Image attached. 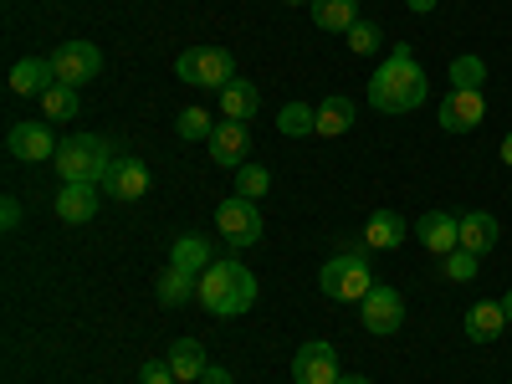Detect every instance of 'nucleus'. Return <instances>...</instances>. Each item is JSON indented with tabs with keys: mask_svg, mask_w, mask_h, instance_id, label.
I'll return each mask as SVG.
<instances>
[{
	"mask_svg": "<svg viewBox=\"0 0 512 384\" xmlns=\"http://www.w3.org/2000/svg\"><path fill=\"white\" fill-rule=\"evenodd\" d=\"M425 98H431V82H425V72L415 67L410 41H400V47L384 57V67L369 77V108L374 113H410Z\"/></svg>",
	"mask_w": 512,
	"mask_h": 384,
	"instance_id": "obj_1",
	"label": "nucleus"
},
{
	"mask_svg": "<svg viewBox=\"0 0 512 384\" xmlns=\"http://www.w3.org/2000/svg\"><path fill=\"white\" fill-rule=\"evenodd\" d=\"M256 303V277L241 262H210L200 272V308L210 318H241Z\"/></svg>",
	"mask_w": 512,
	"mask_h": 384,
	"instance_id": "obj_2",
	"label": "nucleus"
},
{
	"mask_svg": "<svg viewBox=\"0 0 512 384\" xmlns=\"http://www.w3.org/2000/svg\"><path fill=\"white\" fill-rule=\"evenodd\" d=\"M113 144L108 139H98V134H72V139H62V149H57V175H62V185H72V180H88V185H103L108 180V169H113Z\"/></svg>",
	"mask_w": 512,
	"mask_h": 384,
	"instance_id": "obj_3",
	"label": "nucleus"
},
{
	"mask_svg": "<svg viewBox=\"0 0 512 384\" xmlns=\"http://www.w3.org/2000/svg\"><path fill=\"white\" fill-rule=\"evenodd\" d=\"M318 287H323V297H333V303H364V297L374 292V272L364 262V251L328 256L323 272H318Z\"/></svg>",
	"mask_w": 512,
	"mask_h": 384,
	"instance_id": "obj_4",
	"label": "nucleus"
},
{
	"mask_svg": "<svg viewBox=\"0 0 512 384\" xmlns=\"http://www.w3.org/2000/svg\"><path fill=\"white\" fill-rule=\"evenodd\" d=\"M175 77L190 82V88H226V82H236V57L226 47H190L180 52Z\"/></svg>",
	"mask_w": 512,
	"mask_h": 384,
	"instance_id": "obj_5",
	"label": "nucleus"
},
{
	"mask_svg": "<svg viewBox=\"0 0 512 384\" xmlns=\"http://www.w3.org/2000/svg\"><path fill=\"white\" fill-rule=\"evenodd\" d=\"M216 231L231 246H256L262 241V210H256V200H241V195L221 200L216 205Z\"/></svg>",
	"mask_w": 512,
	"mask_h": 384,
	"instance_id": "obj_6",
	"label": "nucleus"
},
{
	"mask_svg": "<svg viewBox=\"0 0 512 384\" xmlns=\"http://www.w3.org/2000/svg\"><path fill=\"white\" fill-rule=\"evenodd\" d=\"M52 67H57V82H67V88H88V82L103 72V52L93 47V41H62V47L52 52Z\"/></svg>",
	"mask_w": 512,
	"mask_h": 384,
	"instance_id": "obj_7",
	"label": "nucleus"
},
{
	"mask_svg": "<svg viewBox=\"0 0 512 384\" xmlns=\"http://www.w3.org/2000/svg\"><path fill=\"white\" fill-rule=\"evenodd\" d=\"M338 379H344L338 349L323 344V338H313V344H303L292 354V384H338Z\"/></svg>",
	"mask_w": 512,
	"mask_h": 384,
	"instance_id": "obj_8",
	"label": "nucleus"
},
{
	"mask_svg": "<svg viewBox=\"0 0 512 384\" xmlns=\"http://www.w3.org/2000/svg\"><path fill=\"white\" fill-rule=\"evenodd\" d=\"M359 318H364V328L369 333H400V323H405V297L395 292V287H384V282H374V292L359 303Z\"/></svg>",
	"mask_w": 512,
	"mask_h": 384,
	"instance_id": "obj_9",
	"label": "nucleus"
},
{
	"mask_svg": "<svg viewBox=\"0 0 512 384\" xmlns=\"http://www.w3.org/2000/svg\"><path fill=\"white\" fill-rule=\"evenodd\" d=\"M103 195H113V200H144L149 195V164L139 159V154H118L113 159V169H108V180H103Z\"/></svg>",
	"mask_w": 512,
	"mask_h": 384,
	"instance_id": "obj_10",
	"label": "nucleus"
},
{
	"mask_svg": "<svg viewBox=\"0 0 512 384\" xmlns=\"http://www.w3.org/2000/svg\"><path fill=\"white\" fill-rule=\"evenodd\" d=\"M6 149H11L21 164H41V159H57L62 144L52 139V128H47V123H11Z\"/></svg>",
	"mask_w": 512,
	"mask_h": 384,
	"instance_id": "obj_11",
	"label": "nucleus"
},
{
	"mask_svg": "<svg viewBox=\"0 0 512 384\" xmlns=\"http://www.w3.org/2000/svg\"><path fill=\"white\" fill-rule=\"evenodd\" d=\"M415 241L436 256H451L461 246V216H451V210H425L415 221Z\"/></svg>",
	"mask_w": 512,
	"mask_h": 384,
	"instance_id": "obj_12",
	"label": "nucleus"
},
{
	"mask_svg": "<svg viewBox=\"0 0 512 384\" xmlns=\"http://www.w3.org/2000/svg\"><path fill=\"white\" fill-rule=\"evenodd\" d=\"M487 123V98L482 93H456L441 103V134H472V128Z\"/></svg>",
	"mask_w": 512,
	"mask_h": 384,
	"instance_id": "obj_13",
	"label": "nucleus"
},
{
	"mask_svg": "<svg viewBox=\"0 0 512 384\" xmlns=\"http://www.w3.org/2000/svg\"><path fill=\"white\" fill-rule=\"evenodd\" d=\"M98 205H103V185L72 180V185H62V195H57V216H62L67 226H82V221L98 216Z\"/></svg>",
	"mask_w": 512,
	"mask_h": 384,
	"instance_id": "obj_14",
	"label": "nucleus"
},
{
	"mask_svg": "<svg viewBox=\"0 0 512 384\" xmlns=\"http://www.w3.org/2000/svg\"><path fill=\"white\" fill-rule=\"evenodd\" d=\"M205 144H210V159H216L221 169H241V164H246V154H251V139H246V123H236V118L216 123V134H210Z\"/></svg>",
	"mask_w": 512,
	"mask_h": 384,
	"instance_id": "obj_15",
	"label": "nucleus"
},
{
	"mask_svg": "<svg viewBox=\"0 0 512 384\" xmlns=\"http://www.w3.org/2000/svg\"><path fill=\"white\" fill-rule=\"evenodd\" d=\"M52 82H57L52 57H21V62L11 67V93H21V98H41Z\"/></svg>",
	"mask_w": 512,
	"mask_h": 384,
	"instance_id": "obj_16",
	"label": "nucleus"
},
{
	"mask_svg": "<svg viewBox=\"0 0 512 384\" xmlns=\"http://www.w3.org/2000/svg\"><path fill=\"white\" fill-rule=\"evenodd\" d=\"M405 236H410V226H405L400 210H374L369 226H364V246L369 251H395Z\"/></svg>",
	"mask_w": 512,
	"mask_h": 384,
	"instance_id": "obj_17",
	"label": "nucleus"
},
{
	"mask_svg": "<svg viewBox=\"0 0 512 384\" xmlns=\"http://www.w3.org/2000/svg\"><path fill=\"white\" fill-rule=\"evenodd\" d=\"M154 297L164 308H185L190 297H200V277H190V272H180V267H164L159 277H154Z\"/></svg>",
	"mask_w": 512,
	"mask_h": 384,
	"instance_id": "obj_18",
	"label": "nucleus"
},
{
	"mask_svg": "<svg viewBox=\"0 0 512 384\" xmlns=\"http://www.w3.org/2000/svg\"><path fill=\"white\" fill-rule=\"evenodd\" d=\"M164 359H169V369H175L180 384H200V374L210 369V359H205V349H200V338H175V349H169Z\"/></svg>",
	"mask_w": 512,
	"mask_h": 384,
	"instance_id": "obj_19",
	"label": "nucleus"
},
{
	"mask_svg": "<svg viewBox=\"0 0 512 384\" xmlns=\"http://www.w3.org/2000/svg\"><path fill=\"white\" fill-rule=\"evenodd\" d=\"M497 216H492V210H466V216H461V246L466 251H477V256H487L492 246H497Z\"/></svg>",
	"mask_w": 512,
	"mask_h": 384,
	"instance_id": "obj_20",
	"label": "nucleus"
},
{
	"mask_svg": "<svg viewBox=\"0 0 512 384\" xmlns=\"http://www.w3.org/2000/svg\"><path fill=\"white\" fill-rule=\"evenodd\" d=\"M507 328V313H502V303H472L466 308V338H472V344H492V338Z\"/></svg>",
	"mask_w": 512,
	"mask_h": 384,
	"instance_id": "obj_21",
	"label": "nucleus"
},
{
	"mask_svg": "<svg viewBox=\"0 0 512 384\" xmlns=\"http://www.w3.org/2000/svg\"><path fill=\"white\" fill-rule=\"evenodd\" d=\"M359 118L354 98H323L318 103V139H338V134H349Z\"/></svg>",
	"mask_w": 512,
	"mask_h": 384,
	"instance_id": "obj_22",
	"label": "nucleus"
},
{
	"mask_svg": "<svg viewBox=\"0 0 512 384\" xmlns=\"http://www.w3.org/2000/svg\"><path fill=\"white\" fill-rule=\"evenodd\" d=\"M169 267L200 277V272L210 267V241H205V236H175V246H169Z\"/></svg>",
	"mask_w": 512,
	"mask_h": 384,
	"instance_id": "obj_23",
	"label": "nucleus"
},
{
	"mask_svg": "<svg viewBox=\"0 0 512 384\" xmlns=\"http://www.w3.org/2000/svg\"><path fill=\"white\" fill-rule=\"evenodd\" d=\"M313 21H318V31H354V21H359V0H313Z\"/></svg>",
	"mask_w": 512,
	"mask_h": 384,
	"instance_id": "obj_24",
	"label": "nucleus"
},
{
	"mask_svg": "<svg viewBox=\"0 0 512 384\" xmlns=\"http://www.w3.org/2000/svg\"><path fill=\"white\" fill-rule=\"evenodd\" d=\"M256 103H262V98H256V88H251L246 77H236V82H226V88H221V113L236 118V123L256 118Z\"/></svg>",
	"mask_w": 512,
	"mask_h": 384,
	"instance_id": "obj_25",
	"label": "nucleus"
},
{
	"mask_svg": "<svg viewBox=\"0 0 512 384\" xmlns=\"http://www.w3.org/2000/svg\"><path fill=\"white\" fill-rule=\"evenodd\" d=\"M41 113H47V123H72V118H77V88H67V82H52V88L41 93Z\"/></svg>",
	"mask_w": 512,
	"mask_h": 384,
	"instance_id": "obj_26",
	"label": "nucleus"
},
{
	"mask_svg": "<svg viewBox=\"0 0 512 384\" xmlns=\"http://www.w3.org/2000/svg\"><path fill=\"white\" fill-rule=\"evenodd\" d=\"M277 128H282V134H292V139L318 134V108H308V103H287V108L277 113Z\"/></svg>",
	"mask_w": 512,
	"mask_h": 384,
	"instance_id": "obj_27",
	"label": "nucleus"
},
{
	"mask_svg": "<svg viewBox=\"0 0 512 384\" xmlns=\"http://www.w3.org/2000/svg\"><path fill=\"white\" fill-rule=\"evenodd\" d=\"M482 82H487V62L482 57H456L451 62V88L456 93H482Z\"/></svg>",
	"mask_w": 512,
	"mask_h": 384,
	"instance_id": "obj_28",
	"label": "nucleus"
},
{
	"mask_svg": "<svg viewBox=\"0 0 512 384\" xmlns=\"http://www.w3.org/2000/svg\"><path fill=\"white\" fill-rule=\"evenodd\" d=\"M267 190H272L267 164H251V159H246V164L236 169V195H241V200H262Z\"/></svg>",
	"mask_w": 512,
	"mask_h": 384,
	"instance_id": "obj_29",
	"label": "nucleus"
},
{
	"mask_svg": "<svg viewBox=\"0 0 512 384\" xmlns=\"http://www.w3.org/2000/svg\"><path fill=\"white\" fill-rule=\"evenodd\" d=\"M175 134L180 139H210V134H216V118H210L205 108H180V118H175Z\"/></svg>",
	"mask_w": 512,
	"mask_h": 384,
	"instance_id": "obj_30",
	"label": "nucleus"
},
{
	"mask_svg": "<svg viewBox=\"0 0 512 384\" xmlns=\"http://www.w3.org/2000/svg\"><path fill=\"white\" fill-rule=\"evenodd\" d=\"M441 262H446V277H451V282H472L477 267H482V256H477V251H466V246H456L451 256H441Z\"/></svg>",
	"mask_w": 512,
	"mask_h": 384,
	"instance_id": "obj_31",
	"label": "nucleus"
},
{
	"mask_svg": "<svg viewBox=\"0 0 512 384\" xmlns=\"http://www.w3.org/2000/svg\"><path fill=\"white\" fill-rule=\"evenodd\" d=\"M344 41H349V52L369 57V52H379V47H384V31H379L374 21H354V31H349Z\"/></svg>",
	"mask_w": 512,
	"mask_h": 384,
	"instance_id": "obj_32",
	"label": "nucleus"
},
{
	"mask_svg": "<svg viewBox=\"0 0 512 384\" xmlns=\"http://www.w3.org/2000/svg\"><path fill=\"white\" fill-rule=\"evenodd\" d=\"M139 384H180V379H175V369H169V359H149L139 369Z\"/></svg>",
	"mask_w": 512,
	"mask_h": 384,
	"instance_id": "obj_33",
	"label": "nucleus"
},
{
	"mask_svg": "<svg viewBox=\"0 0 512 384\" xmlns=\"http://www.w3.org/2000/svg\"><path fill=\"white\" fill-rule=\"evenodd\" d=\"M0 226H6V231H16V226H21V200H16V195L0 200Z\"/></svg>",
	"mask_w": 512,
	"mask_h": 384,
	"instance_id": "obj_34",
	"label": "nucleus"
},
{
	"mask_svg": "<svg viewBox=\"0 0 512 384\" xmlns=\"http://www.w3.org/2000/svg\"><path fill=\"white\" fill-rule=\"evenodd\" d=\"M200 384H231V374H226V369H216V364H210V369L200 374Z\"/></svg>",
	"mask_w": 512,
	"mask_h": 384,
	"instance_id": "obj_35",
	"label": "nucleus"
},
{
	"mask_svg": "<svg viewBox=\"0 0 512 384\" xmlns=\"http://www.w3.org/2000/svg\"><path fill=\"white\" fill-rule=\"evenodd\" d=\"M405 6H410V11H420V16H425V11H431V6H436V0H405Z\"/></svg>",
	"mask_w": 512,
	"mask_h": 384,
	"instance_id": "obj_36",
	"label": "nucleus"
},
{
	"mask_svg": "<svg viewBox=\"0 0 512 384\" xmlns=\"http://www.w3.org/2000/svg\"><path fill=\"white\" fill-rule=\"evenodd\" d=\"M502 313H507V328H512V292H502Z\"/></svg>",
	"mask_w": 512,
	"mask_h": 384,
	"instance_id": "obj_37",
	"label": "nucleus"
},
{
	"mask_svg": "<svg viewBox=\"0 0 512 384\" xmlns=\"http://www.w3.org/2000/svg\"><path fill=\"white\" fill-rule=\"evenodd\" d=\"M338 384H374V379H364V374H344V379H338Z\"/></svg>",
	"mask_w": 512,
	"mask_h": 384,
	"instance_id": "obj_38",
	"label": "nucleus"
},
{
	"mask_svg": "<svg viewBox=\"0 0 512 384\" xmlns=\"http://www.w3.org/2000/svg\"><path fill=\"white\" fill-rule=\"evenodd\" d=\"M502 164H512V134L502 139Z\"/></svg>",
	"mask_w": 512,
	"mask_h": 384,
	"instance_id": "obj_39",
	"label": "nucleus"
},
{
	"mask_svg": "<svg viewBox=\"0 0 512 384\" xmlns=\"http://www.w3.org/2000/svg\"><path fill=\"white\" fill-rule=\"evenodd\" d=\"M292 6H313V0H292Z\"/></svg>",
	"mask_w": 512,
	"mask_h": 384,
	"instance_id": "obj_40",
	"label": "nucleus"
}]
</instances>
